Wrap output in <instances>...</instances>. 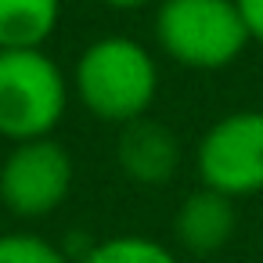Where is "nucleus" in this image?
<instances>
[{"instance_id":"obj_1","label":"nucleus","mask_w":263,"mask_h":263,"mask_svg":"<svg viewBox=\"0 0 263 263\" xmlns=\"http://www.w3.org/2000/svg\"><path fill=\"white\" fill-rule=\"evenodd\" d=\"M69 83L87 116L108 126H126L152 112L162 76L155 54L141 40L108 33L76 54Z\"/></svg>"},{"instance_id":"obj_2","label":"nucleus","mask_w":263,"mask_h":263,"mask_svg":"<svg viewBox=\"0 0 263 263\" xmlns=\"http://www.w3.org/2000/svg\"><path fill=\"white\" fill-rule=\"evenodd\" d=\"M152 33L159 51L191 72L231 69L252 44L234 0H159Z\"/></svg>"},{"instance_id":"obj_3","label":"nucleus","mask_w":263,"mask_h":263,"mask_svg":"<svg viewBox=\"0 0 263 263\" xmlns=\"http://www.w3.org/2000/svg\"><path fill=\"white\" fill-rule=\"evenodd\" d=\"M69 101L72 83L47 51H0V141L54 137Z\"/></svg>"},{"instance_id":"obj_4","label":"nucleus","mask_w":263,"mask_h":263,"mask_svg":"<svg viewBox=\"0 0 263 263\" xmlns=\"http://www.w3.org/2000/svg\"><path fill=\"white\" fill-rule=\"evenodd\" d=\"M195 173L202 187L231 202L263 191V112L238 108L205 126L195 148Z\"/></svg>"},{"instance_id":"obj_5","label":"nucleus","mask_w":263,"mask_h":263,"mask_svg":"<svg viewBox=\"0 0 263 263\" xmlns=\"http://www.w3.org/2000/svg\"><path fill=\"white\" fill-rule=\"evenodd\" d=\"M76 184V162L54 137L11 144L0 159V205L15 220H44L58 213Z\"/></svg>"},{"instance_id":"obj_6","label":"nucleus","mask_w":263,"mask_h":263,"mask_svg":"<svg viewBox=\"0 0 263 263\" xmlns=\"http://www.w3.org/2000/svg\"><path fill=\"white\" fill-rule=\"evenodd\" d=\"M116 166L123 170V177L130 184L162 187L180 170V137L166 123H159L152 116L134 119V123L119 126Z\"/></svg>"},{"instance_id":"obj_7","label":"nucleus","mask_w":263,"mask_h":263,"mask_svg":"<svg viewBox=\"0 0 263 263\" xmlns=\"http://www.w3.org/2000/svg\"><path fill=\"white\" fill-rule=\"evenodd\" d=\"M234 227H238L234 202L202 184L191 195H184V202L177 205V216H173V238L191 256L220 252L234 238Z\"/></svg>"},{"instance_id":"obj_8","label":"nucleus","mask_w":263,"mask_h":263,"mask_svg":"<svg viewBox=\"0 0 263 263\" xmlns=\"http://www.w3.org/2000/svg\"><path fill=\"white\" fill-rule=\"evenodd\" d=\"M62 0H0V51H47Z\"/></svg>"},{"instance_id":"obj_9","label":"nucleus","mask_w":263,"mask_h":263,"mask_svg":"<svg viewBox=\"0 0 263 263\" xmlns=\"http://www.w3.org/2000/svg\"><path fill=\"white\" fill-rule=\"evenodd\" d=\"M72 263H180V259L159 238H148V234H112V238H101V241L87 245L83 252H76Z\"/></svg>"},{"instance_id":"obj_10","label":"nucleus","mask_w":263,"mask_h":263,"mask_svg":"<svg viewBox=\"0 0 263 263\" xmlns=\"http://www.w3.org/2000/svg\"><path fill=\"white\" fill-rule=\"evenodd\" d=\"M0 263H72V259L58 241L36 231H4L0 234Z\"/></svg>"},{"instance_id":"obj_11","label":"nucleus","mask_w":263,"mask_h":263,"mask_svg":"<svg viewBox=\"0 0 263 263\" xmlns=\"http://www.w3.org/2000/svg\"><path fill=\"white\" fill-rule=\"evenodd\" d=\"M234 8L241 15V26H245L249 40L263 44V0H234Z\"/></svg>"},{"instance_id":"obj_12","label":"nucleus","mask_w":263,"mask_h":263,"mask_svg":"<svg viewBox=\"0 0 263 263\" xmlns=\"http://www.w3.org/2000/svg\"><path fill=\"white\" fill-rule=\"evenodd\" d=\"M98 4L108 8V11H141V8L159 4V0H98Z\"/></svg>"}]
</instances>
